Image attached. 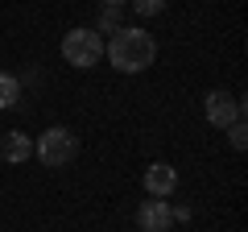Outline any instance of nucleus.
<instances>
[{
	"instance_id": "nucleus-1",
	"label": "nucleus",
	"mask_w": 248,
	"mask_h": 232,
	"mask_svg": "<svg viewBox=\"0 0 248 232\" xmlns=\"http://www.w3.org/2000/svg\"><path fill=\"white\" fill-rule=\"evenodd\" d=\"M104 58L116 71L137 75V71H145V66L157 63V42H153V33H145V29H137V25H120L112 33V42L104 46Z\"/></svg>"
},
{
	"instance_id": "nucleus-2",
	"label": "nucleus",
	"mask_w": 248,
	"mask_h": 232,
	"mask_svg": "<svg viewBox=\"0 0 248 232\" xmlns=\"http://www.w3.org/2000/svg\"><path fill=\"white\" fill-rule=\"evenodd\" d=\"M33 153H37V162H42V166L62 170V166H71V162H75V153H79V141H75V133H71V129L54 125V129H46V133L37 137Z\"/></svg>"
},
{
	"instance_id": "nucleus-3",
	"label": "nucleus",
	"mask_w": 248,
	"mask_h": 232,
	"mask_svg": "<svg viewBox=\"0 0 248 232\" xmlns=\"http://www.w3.org/2000/svg\"><path fill=\"white\" fill-rule=\"evenodd\" d=\"M62 58L71 66H79V71H87V66H95L99 58H104V37H99V29H71V33L62 37Z\"/></svg>"
},
{
	"instance_id": "nucleus-4",
	"label": "nucleus",
	"mask_w": 248,
	"mask_h": 232,
	"mask_svg": "<svg viewBox=\"0 0 248 232\" xmlns=\"http://www.w3.org/2000/svg\"><path fill=\"white\" fill-rule=\"evenodd\" d=\"M203 112H207V120H211L215 129H228L232 120H240V116H244V104H240L236 96H228V91H207Z\"/></svg>"
},
{
	"instance_id": "nucleus-5",
	"label": "nucleus",
	"mask_w": 248,
	"mask_h": 232,
	"mask_svg": "<svg viewBox=\"0 0 248 232\" xmlns=\"http://www.w3.org/2000/svg\"><path fill=\"white\" fill-rule=\"evenodd\" d=\"M137 228L141 232H170L174 215H170V199H145L137 207Z\"/></svg>"
},
{
	"instance_id": "nucleus-6",
	"label": "nucleus",
	"mask_w": 248,
	"mask_h": 232,
	"mask_svg": "<svg viewBox=\"0 0 248 232\" xmlns=\"http://www.w3.org/2000/svg\"><path fill=\"white\" fill-rule=\"evenodd\" d=\"M174 187H178V170L170 162H153L145 170V191H149V199H170Z\"/></svg>"
},
{
	"instance_id": "nucleus-7",
	"label": "nucleus",
	"mask_w": 248,
	"mask_h": 232,
	"mask_svg": "<svg viewBox=\"0 0 248 232\" xmlns=\"http://www.w3.org/2000/svg\"><path fill=\"white\" fill-rule=\"evenodd\" d=\"M0 158L13 162V166H17V162H29L33 158V141H29L21 129H9V133L0 137Z\"/></svg>"
},
{
	"instance_id": "nucleus-8",
	"label": "nucleus",
	"mask_w": 248,
	"mask_h": 232,
	"mask_svg": "<svg viewBox=\"0 0 248 232\" xmlns=\"http://www.w3.org/2000/svg\"><path fill=\"white\" fill-rule=\"evenodd\" d=\"M17 104H21V79L0 75V108H17Z\"/></svg>"
},
{
	"instance_id": "nucleus-9",
	"label": "nucleus",
	"mask_w": 248,
	"mask_h": 232,
	"mask_svg": "<svg viewBox=\"0 0 248 232\" xmlns=\"http://www.w3.org/2000/svg\"><path fill=\"white\" fill-rule=\"evenodd\" d=\"M223 133H228L232 149H244V145H248V125H244V116H240V120H232V125L223 129Z\"/></svg>"
},
{
	"instance_id": "nucleus-10",
	"label": "nucleus",
	"mask_w": 248,
	"mask_h": 232,
	"mask_svg": "<svg viewBox=\"0 0 248 232\" xmlns=\"http://www.w3.org/2000/svg\"><path fill=\"white\" fill-rule=\"evenodd\" d=\"M128 4H133L137 17H157V13L166 9V0H128Z\"/></svg>"
},
{
	"instance_id": "nucleus-11",
	"label": "nucleus",
	"mask_w": 248,
	"mask_h": 232,
	"mask_svg": "<svg viewBox=\"0 0 248 232\" xmlns=\"http://www.w3.org/2000/svg\"><path fill=\"white\" fill-rule=\"evenodd\" d=\"M99 29H120V21H116V9H104V17H99Z\"/></svg>"
},
{
	"instance_id": "nucleus-12",
	"label": "nucleus",
	"mask_w": 248,
	"mask_h": 232,
	"mask_svg": "<svg viewBox=\"0 0 248 232\" xmlns=\"http://www.w3.org/2000/svg\"><path fill=\"white\" fill-rule=\"evenodd\" d=\"M104 4H108V9H120V4H124V0H104Z\"/></svg>"
}]
</instances>
